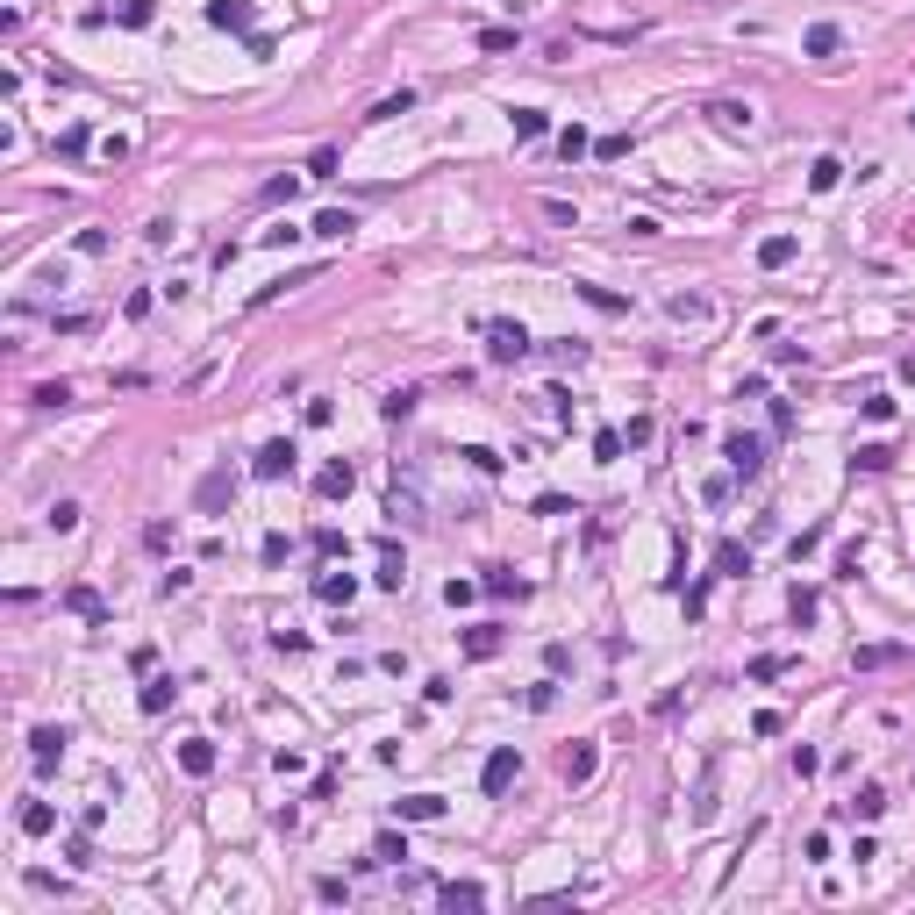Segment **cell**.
Listing matches in <instances>:
<instances>
[{"label": "cell", "instance_id": "cell-1", "mask_svg": "<svg viewBox=\"0 0 915 915\" xmlns=\"http://www.w3.org/2000/svg\"><path fill=\"white\" fill-rule=\"evenodd\" d=\"M487 358L494 365H522L529 358V329L522 322H487Z\"/></svg>", "mask_w": 915, "mask_h": 915}, {"label": "cell", "instance_id": "cell-2", "mask_svg": "<svg viewBox=\"0 0 915 915\" xmlns=\"http://www.w3.org/2000/svg\"><path fill=\"white\" fill-rule=\"evenodd\" d=\"M722 458H729L737 480H758V472H765V436H744V429H737V436H722Z\"/></svg>", "mask_w": 915, "mask_h": 915}, {"label": "cell", "instance_id": "cell-3", "mask_svg": "<svg viewBox=\"0 0 915 915\" xmlns=\"http://www.w3.org/2000/svg\"><path fill=\"white\" fill-rule=\"evenodd\" d=\"M294 458H301V451H294V436H272V444L251 458V472H258V480H287V472H294Z\"/></svg>", "mask_w": 915, "mask_h": 915}, {"label": "cell", "instance_id": "cell-4", "mask_svg": "<svg viewBox=\"0 0 915 915\" xmlns=\"http://www.w3.org/2000/svg\"><path fill=\"white\" fill-rule=\"evenodd\" d=\"M515 773H522V758H515V744H501V751L487 758V773H480V780H487V794H508Z\"/></svg>", "mask_w": 915, "mask_h": 915}, {"label": "cell", "instance_id": "cell-5", "mask_svg": "<svg viewBox=\"0 0 915 915\" xmlns=\"http://www.w3.org/2000/svg\"><path fill=\"white\" fill-rule=\"evenodd\" d=\"M351 487H358V472H351V458H336V465H322V480H315V494H322V501H343Z\"/></svg>", "mask_w": 915, "mask_h": 915}, {"label": "cell", "instance_id": "cell-6", "mask_svg": "<svg viewBox=\"0 0 915 915\" xmlns=\"http://www.w3.org/2000/svg\"><path fill=\"white\" fill-rule=\"evenodd\" d=\"M229 494H236V480H229V472H207L201 487H194V508H201V515H215L222 501H229Z\"/></svg>", "mask_w": 915, "mask_h": 915}, {"label": "cell", "instance_id": "cell-7", "mask_svg": "<svg viewBox=\"0 0 915 915\" xmlns=\"http://www.w3.org/2000/svg\"><path fill=\"white\" fill-rule=\"evenodd\" d=\"M29 758H36V773H50V765L65 758V729H36V737H29Z\"/></svg>", "mask_w": 915, "mask_h": 915}, {"label": "cell", "instance_id": "cell-8", "mask_svg": "<svg viewBox=\"0 0 915 915\" xmlns=\"http://www.w3.org/2000/svg\"><path fill=\"white\" fill-rule=\"evenodd\" d=\"M207 22H215V29H243V36H251V0H207Z\"/></svg>", "mask_w": 915, "mask_h": 915}, {"label": "cell", "instance_id": "cell-9", "mask_svg": "<svg viewBox=\"0 0 915 915\" xmlns=\"http://www.w3.org/2000/svg\"><path fill=\"white\" fill-rule=\"evenodd\" d=\"M372 580H380L387 594H401V587H407V558L394 551V544H380V572H372Z\"/></svg>", "mask_w": 915, "mask_h": 915}, {"label": "cell", "instance_id": "cell-10", "mask_svg": "<svg viewBox=\"0 0 915 915\" xmlns=\"http://www.w3.org/2000/svg\"><path fill=\"white\" fill-rule=\"evenodd\" d=\"M179 765H187L194 780H207V773H215V744H207V737H187V744H179Z\"/></svg>", "mask_w": 915, "mask_h": 915}, {"label": "cell", "instance_id": "cell-11", "mask_svg": "<svg viewBox=\"0 0 915 915\" xmlns=\"http://www.w3.org/2000/svg\"><path fill=\"white\" fill-rule=\"evenodd\" d=\"M709 114H715V129H729V136H737V129H751V122H758V114H751V101H715Z\"/></svg>", "mask_w": 915, "mask_h": 915}, {"label": "cell", "instance_id": "cell-12", "mask_svg": "<svg viewBox=\"0 0 915 915\" xmlns=\"http://www.w3.org/2000/svg\"><path fill=\"white\" fill-rule=\"evenodd\" d=\"M594 758H601L594 744H572V751H565V780H572V787H587V780H594Z\"/></svg>", "mask_w": 915, "mask_h": 915}, {"label": "cell", "instance_id": "cell-13", "mask_svg": "<svg viewBox=\"0 0 915 915\" xmlns=\"http://www.w3.org/2000/svg\"><path fill=\"white\" fill-rule=\"evenodd\" d=\"M394 815H401V822H436L444 801H436V794H407V801H394Z\"/></svg>", "mask_w": 915, "mask_h": 915}, {"label": "cell", "instance_id": "cell-14", "mask_svg": "<svg viewBox=\"0 0 915 915\" xmlns=\"http://www.w3.org/2000/svg\"><path fill=\"white\" fill-rule=\"evenodd\" d=\"M837 50H844V29H837V22H815L809 29V58H837Z\"/></svg>", "mask_w": 915, "mask_h": 915}, {"label": "cell", "instance_id": "cell-15", "mask_svg": "<svg viewBox=\"0 0 915 915\" xmlns=\"http://www.w3.org/2000/svg\"><path fill=\"white\" fill-rule=\"evenodd\" d=\"M351 229H358L351 207H322V215H315V236H351Z\"/></svg>", "mask_w": 915, "mask_h": 915}, {"label": "cell", "instance_id": "cell-16", "mask_svg": "<svg viewBox=\"0 0 915 915\" xmlns=\"http://www.w3.org/2000/svg\"><path fill=\"white\" fill-rule=\"evenodd\" d=\"M315 594H322V601H351V594H358V580H351V572H322V580H315Z\"/></svg>", "mask_w": 915, "mask_h": 915}, {"label": "cell", "instance_id": "cell-17", "mask_svg": "<svg viewBox=\"0 0 915 915\" xmlns=\"http://www.w3.org/2000/svg\"><path fill=\"white\" fill-rule=\"evenodd\" d=\"M172 701H179V687H172V680H151V687H143V715H165Z\"/></svg>", "mask_w": 915, "mask_h": 915}, {"label": "cell", "instance_id": "cell-18", "mask_svg": "<svg viewBox=\"0 0 915 915\" xmlns=\"http://www.w3.org/2000/svg\"><path fill=\"white\" fill-rule=\"evenodd\" d=\"M787 258H794V236H765V243H758V265H765V272L787 265Z\"/></svg>", "mask_w": 915, "mask_h": 915}, {"label": "cell", "instance_id": "cell-19", "mask_svg": "<svg viewBox=\"0 0 915 915\" xmlns=\"http://www.w3.org/2000/svg\"><path fill=\"white\" fill-rule=\"evenodd\" d=\"M851 465H858V472H887V465H894V451H887V444H858V458H851Z\"/></svg>", "mask_w": 915, "mask_h": 915}, {"label": "cell", "instance_id": "cell-20", "mask_svg": "<svg viewBox=\"0 0 915 915\" xmlns=\"http://www.w3.org/2000/svg\"><path fill=\"white\" fill-rule=\"evenodd\" d=\"M501 644H508V636H501V629H472V636H465V658H494V651H501Z\"/></svg>", "mask_w": 915, "mask_h": 915}, {"label": "cell", "instance_id": "cell-21", "mask_svg": "<svg viewBox=\"0 0 915 915\" xmlns=\"http://www.w3.org/2000/svg\"><path fill=\"white\" fill-rule=\"evenodd\" d=\"M380 415H387V422H407V415H415V387H394V394L380 401Z\"/></svg>", "mask_w": 915, "mask_h": 915}, {"label": "cell", "instance_id": "cell-22", "mask_svg": "<svg viewBox=\"0 0 915 915\" xmlns=\"http://www.w3.org/2000/svg\"><path fill=\"white\" fill-rule=\"evenodd\" d=\"M837 179H844V165H837V158H815V165H809V187H815V194H829Z\"/></svg>", "mask_w": 915, "mask_h": 915}, {"label": "cell", "instance_id": "cell-23", "mask_svg": "<svg viewBox=\"0 0 915 915\" xmlns=\"http://www.w3.org/2000/svg\"><path fill=\"white\" fill-rule=\"evenodd\" d=\"M50 822H58L50 801H29V809H22V829H29V837H50Z\"/></svg>", "mask_w": 915, "mask_h": 915}, {"label": "cell", "instance_id": "cell-24", "mask_svg": "<svg viewBox=\"0 0 915 915\" xmlns=\"http://www.w3.org/2000/svg\"><path fill=\"white\" fill-rule=\"evenodd\" d=\"M851 815H865V822H873V815H887V787H858Z\"/></svg>", "mask_w": 915, "mask_h": 915}, {"label": "cell", "instance_id": "cell-25", "mask_svg": "<svg viewBox=\"0 0 915 915\" xmlns=\"http://www.w3.org/2000/svg\"><path fill=\"white\" fill-rule=\"evenodd\" d=\"M515 136L536 143V136H544V107H515Z\"/></svg>", "mask_w": 915, "mask_h": 915}, {"label": "cell", "instance_id": "cell-26", "mask_svg": "<svg viewBox=\"0 0 915 915\" xmlns=\"http://www.w3.org/2000/svg\"><path fill=\"white\" fill-rule=\"evenodd\" d=\"M715 565L737 580V572H751V551H744V544H722V551H715Z\"/></svg>", "mask_w": 915, "mask_h": 915}, {"label": "cell", "instance_id": "cell-27", "mask_svg": "<svg viewBox=\"0 0 915 915\" xmlns=\"http://www.w3.org/2000/svg\"><path fill=\"white\" fill-rule=\"evenodd\" d=\"M444 901H451V909H480V901H487V894H480V887H472V880H451V887H444Z\"/></svg>", "mask_w": 915, "mask_h": 915}, {"label": "cell", "instance_id": "cell-28", "mask_svg": "<svg viewBox=\"0 0 915 915\" xmlns=\"http://www.w3.org/2000/svg\"><path fill=\"white\" fill-rule=\"evenodd\" d=\"M151 14H158V7H151V0H122V7H114V22H122V29H143V22H151Z\"/></svg>", "mask_w": 915, "mask_h": 915}, {"label": "cell", "instance_id": "cell-29", "mask_svg": "<svg viewBox=\"0 0 915 915\" xmlns=\"http://www.w3.org/2000/svg\"><path fill=\"white\" fill-rule=\"evenodd\" d=\"M65 608H72V615H94V622H101V594H94V587H72V594H65Z\"/></svg>", "mask_w": 915, "mask_h": 915}, {"label": "cell", "instance_id": "cell-30", "mask_svg": "<svg viewBox=\"0 0 915 915\" xmlns=\"http://www.w3.org/2000/svg\"><path fill=\"white\" fill-rule=\"evenodd\" d=\"M407 107H415V94H407V87H401V94H394V101H380V107H372V114H365V122H394V114H407Z\"/></svg>", "mask_w": 915, "mask_h": 915}, {"label": "cell", "instance_id": "cell-31", "mask_svg": "<svg viewBox=\"0 0 915 915\" xmlns=\"http://www.w3.org/2000/svg\"><path fill=\"white\" fill-rule=\"evenodd\" d=\"M487 594H522V580H515L508 565H487Z\"/></svg>", "mask_w": 915, "mask_h": 915}, {"label": "cell", "instance_id": "cell-32", "mask_svg": "<svg viewBox=\"0 0 915 915\" xmlns=\"http://www.w3.org/2000/svg\"><path fill=\"white\" fill-rule=\"evenodd\" d=\"M372 858H380V865H401V858H407V837H380V844H372Z\"/></svg>", "mask_w": 915, "mask_h": 915}, {"label": "cell", "instance_id": "cell-33", "mask_svg": "<svg viewBox=\"0 0 915 915\" xmlns=\"http://www.w3.org/2000/svg\"><path fill=\"white\" fill-rule=\"evenodd\" d=\"M594 458H601V465L622 458V429H601V436H594Z\"/></svg>", "mask_w": 915, "mask_h": 915}, {"label": "cell", "instance_id": "cell-34", "mask_svg": "<svg viewBox=\"0 0 915 915\" xmlns=\"http://www.w3.org/2000/svg\"><path fill=\"white\" fill-rule=\"evenodd\" d=\"M894 658H901L894 644H873V651H858V665H865V673H880V665H894Z\"/></svg>", "mask_w": 915, "mask_h": 915}, {"label": "cell", "instance_id": "cell-35", "mask_svg": "<svg viewBox=\"0 0 915 915\" xmlns=\"http://www.w3.org/2000/svg\"><path fill=\"white\" fill-rule=\"evenodd\" d=\"M29 401H36V407H65V401H72V387H65V380H58V387H36V394H29Z\"/></svg>", "mask_w": 915, "mask_h": 915}, {"label": "cell", "instance_id": "cell-36", "mask_svg": "<svg viewBox=\"0 0 915 915\" xmlns=\"http://www.w3.org/2000/svg\"><path fill=\"white\" fill-rule=\"evenodd\" d=\"M480 50H515V29H480Z\"/></svg>", "mask_w": 915, "mask_h": 915}, {"label": "cell", "instance_id": "cell-37", "mask_svg": "<svg viewBox=\"0 0 915 915\" xmlns=\"http://www.w3.org/2000/svg\"><path fill=\"white\" fill-rule=\"evenodd\" d=\"M50 529H79V501H58L50 508Z\"/></svg>", "mask_w": 915, "mask_h": 915}, {"label": "cell", "instance_id": "cell-38", "mask_svg": "<svg viewBox=\"0 0 915 915\" xmlns=\"http://www.w3.org/2000/svg\"><path fill=\"white\" fill-rule=\"evenodd\" d=\"M580 294H587L594 307H608V315H622V294H608V287H580Z\"/></svg>", "mask_w": 915, "mask_h": 915}, {"label": "cell", "instance_id": "cell-39", "mask_svg": "<svg viewBox=\"0 0 915 915\" xmlns=\"http://www.w3.org/2000/svg\"><path fill=\"white\" fill-rule=\"evenodd\" d=\"M909 122H915V114H909Z\"/></svg>", "mask_w": 915, "mask_h": 915}]
</instances>
